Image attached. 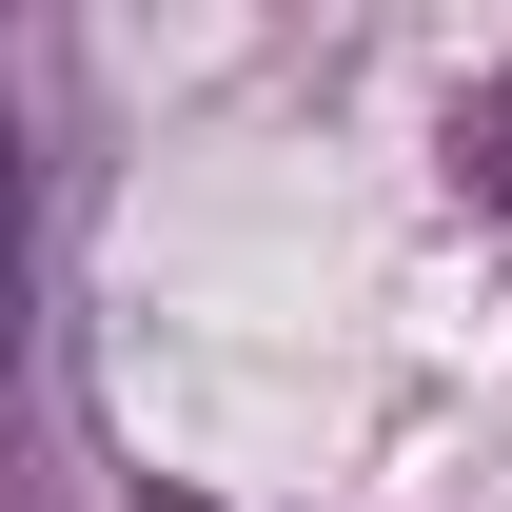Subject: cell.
I'll use <instances>...</instances> for the list:
<instances>
[{
	"instance_id": "1",
	"label": "cell",
	"mask_w": 512,
	"mask_h": 512,
	"mask_svg": "<svg viewBox=\"0 0 512 512\" xmlns=\"http://www.w3.org/2000/svg\"><path fill=\"white\" fill-rule=\"evenodd\" d=\"M0 335H20V138H0Z\"/></svg>"
},
{
	"instance_id": "2",
	"label": "cell",
	"mask_w": 512,
	"mask_h": 512,
	"mask_svg": "<svg viewBox=\"0 0 512 512\" xmlns=\"http://www.w3.org/2000/svg\"><path fill=\"white\" fill-rule=\"evenodd\" d=\"M493 158H512V119H493Z\"/></svg>"
}]
</instances>
